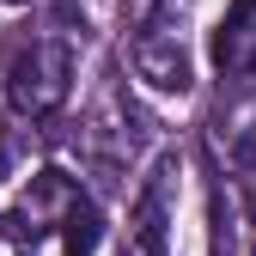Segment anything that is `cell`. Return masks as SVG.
<instances>
[{"instance_id":"8992f818","label":"cell","mask_w":256,"mask_h":256,"mask_svg":"<svg viewBox=\"0 0 256 256\" xmlns=\"http://www.w3.org/2000/svg\"><path fill=\"white\" fill-rule=\"evenodd\" d=\"M208 250L214 256L238 250V208L226 196V183H220V171H208Z\"/></svg>"},{"instance_id":"52a82bcc","label":"cell","mask_w":256,"mask_h":256,"mask_svg":"<svg viewBox=\"0 0 256 256\" xmlns=\"http://www.w3.org/2000/svg\"><path fill=\"white\" fill-rule=\"evenodd\" d=\"M12 158H18V140L6 134V128H0V177H6V165H12Z\"/></svg>"},{"instance_id":"3957f363","label":"cell","mask_w":256,"mask_h":256,"mask_svg":"<svg viewBox=\"0 0 256 256\" xmlns=\"http://www.w3.org/2000/svg\"><path fill=\"white\" fill-rule=\"evenodd\" d=\"M171 189H177V152H158V165L146 171L128 208V238L140 256H171Z\"/></svg>"},{"instance_id":"ba28073f","label":"cell","mask_w":256,"mask_h":256,"mask_svg":"<svg viewBox=\"0 0 256 256\" xmlns=\"http://www.w3.org/2000/svg\"><path fill=\"white\" fill-rule=\"evenodd\" d=\"M0 6H30V0H0Z\"/></svg>"},{"instance_id":"277c9868","label":"cell","mask_w":256,"mask_h":256,"mask_svg":"<svg viewBox=\"0 0 256 256\" xmlns=\"http://www.w3.org/2000/svg\"><path fill=\"white\" fill-rule=\"evenodd\" d=\"M250 43H256V0H232L220 30H214V61L226 74H238V61L250 55Z\"/></svg>"},{"instance_id":"5b68a950","label":"cell","mask_w":256,"mask_h":256,"mask_svg":"<svg viewBox=\"0 0 256 256\" xmlns=\"http://www.w3.org/2000/svg\"><path fill=\"white\" fill-rule=\"evenodd\" d=\"M55 226H61V250H68V256H92V250L104 244V214L92 208L86 196H74L68 208H61Z\"/></svg>"},{"instance_id":"7a4b0ae2","label":"cell","mask_w":256,"mask_h":256,"mask_svg":"<svg viewBox=\"0 0 256 256\" xmlns=\"http://www.w3.org/2000/svg\"><path fill=\"white\" fill-rule=\"evenodd\" d=\"M68 86H74V49L55 43V37L18 49V61L6 68V98L30 122H43V116H55L61 104H68Z\"/></svg>"},{"instance_id":"6da1fadb","label":"cell","mask_w":256,"mask_h":256,"mask_svg":"<svg viewBox=\"0 0 256 256\" xmlns=\"http://www.w3.org/2000/svg\"><path fill=\"white\" fill-rule=\"evenodd\" d=\"M183 18H189V0H152L140 37L128 49L134 74L152 92H189V80H196L189 74V49H183Z\"/></svg>"}]
</instances>
